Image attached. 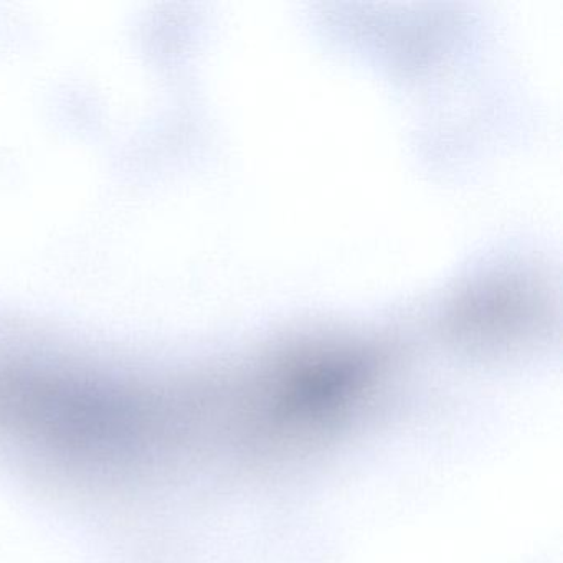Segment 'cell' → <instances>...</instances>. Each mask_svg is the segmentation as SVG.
I'll return each mask as SVG.
<instances>
[{"label":"cell","mask_w":563,"mask_h":563,"mask_svg":"<svg viewBox=\"0 0 563 563\" xmlns=\"http://www.w3.org/2000/svg\"><path fill=\"white\" fill-rule=\"evenodd\" d=\"M0 423L58 454L120 460L164 428L161 410L118 391L0 375Z\"/></svg>","instance_id":"1"}]
</instances>
